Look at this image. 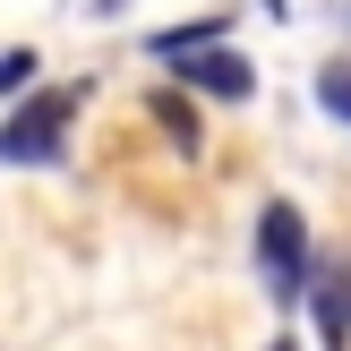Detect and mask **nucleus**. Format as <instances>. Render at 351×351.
<instances>
[{"label":"nucleus","mask_w":351,"mask_h":351,"mask_svg":"<svg viewBox=\"0 0 351 351\" xmlns=\"http://www.w3.org/2000/svg\"><path fill=\"white\" fill-rule=\"evenodd\" d=\"M77 86H51V95L17 103L9 120H0V163H60L69 154V120H77Z\"/></svg>","instance_id":"obj_1"},{"label":"nucleus","mask_w":351,"mask_h":351,"mask_svg":"<svg viewBox=\"0 0 351 351\" xmlns=\"http://www.w3.org/2000/svg\"><path fill=\"white\" fill-rule=\"evenodd\" d=\"M257 274H266L274 300H300L308 291V223H300V206H283V197L257 215Z\"/></svg>","instance_id":"obj_2"},{"label":"nucleus","mask_w":351,"mask_h":351,"mask_svg":"<svg viewBox=\"0 0 351 351\" xmlns=\"http://www.w3.org/2000/svg\"><path fill=\"white\" fill-rule=\"evenodd\" d=\"M180 86H197V95H223V103H249L257 95V69L240 60V51H223V43H197V51H180Z\"/></svg>","instance_id":"obj_3"},{"label":"nucleus","mask_w":351,"mask_h":351,"mask_svg":"<svg viewBox=\"0 0 351 351\" xmlns=\"http://www.w3.org/2000/svg\"><path fill=\"white\" fill-rule=\"evenodd\" d=\"M317 326H326V343L351 335V266H335V274L317 283Z\"/></svg>","instance_id":"obj_4"},{"label":"nucleus","mask_w":351,"mask_h":351,"mask_svg":"<svg viewBox=\"0 0 351 351\" xmlns=\"http://www.w3.org/2000/svg\"><path fill=\"white\" fill-rule=\"evenodd\" d=\"M154 120L171 129V146H180V154H197V112H189L180 95H154Z\"/></svg>","instance_id":"obj_5"},{"label":"nucleus","mask_w":351,"mask_h":351,"mask_svg":"<svg viewBox=\"0 0 351 351\" xmlns=\"http://www.w3.org/2000/svg\"><path fill=\"white\" fill-rule=\"evenodd\" d=\"M317 103H326V112H335L343 129H351V60H335V69H317Z\"/></svg>","instance_id":"obj_6"},{"label":"nucleus","mask_w":351,"mask_h":351,"mask_svg":"<svg viewBox=\"0 0 351 351\" xmlns=\"http://www.w3.org/2000/svg\"><path fill=\"white\" fill-rule=\"evenodd\" d=\"M34 86V51H0V95H26Z\"/></svg>","instance_id":"obj_7"},{"label":"nucleus","mask_w":351,"mask_h":351,"mask_svg":"<svg viewBox=\"0 0 351 351\" xmlns=\"http://www.w3.org/2000/svg\"><path fill=\"white\" fill-rule=\"evenodd\" d=\"M95 9H120V0H95Z\"/></svg>","instance_id":"obj_8"},{"label":"nucleus","mask_w":351,"mask_h":351,"mask_svg":"<svg viewBox=\"0 0 351 351\" xmlns=\"http://www.w3.org/2000/svg\"><path fill=\"white\" fill-rule=\"evenodd\" d=\"M266 351H291V343H266Z\"/></svg>","instance_id":"obj_9"}]
</instances>
